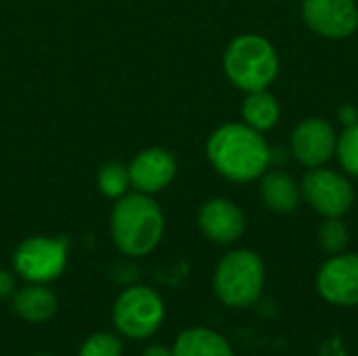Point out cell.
Listing matches in <instances>:
<instances>
[{
    "mask_svg": "<svg viewBox=\"0 0 358 356\" xmlns=\"http://www.w3.org/2000/svg\"><path fill=\"white\" fill-rule=\"evenodd\" d=\"M206 153L214 170L233 183L260 178L273 162V151L262 132L248 124H224L216 128L208 138Z\"/></svg>",
    "mask_w": 358,
    "mask_h": 356,
    "instance_id": "obj_1",
    "label": "cell"
},
{
    "mask_svg": "<svg viewBox=\"0 0 358 356\" xmlns=\"http://www.w3.org/2000/svg\"><path fill=\"white\" fill-rule=\"evenodd\" d=\"M166 229V218L159 204L145 193H126L115 199L109 216V231L115 248L132 258L151 254Z\"/></svg>",
    "mask_w": 358,
    "mask_h": 356,
    "instance_id": "obj_2",
    "label": "cell"
},
{
    "mask_svg": "<svg viewBox=\"0 0 358 356\" xmlns=\"http://www.w3.org/2000/svg\"><path fill=\"white\" fill-rule=\"evenodd\" d=\"M224 73L241 90H266L279 73L275 46L258 34H243L231 40L224 50Z\"/></svg>",
    "mask_w": 358,
    "mask_h": 356,
    "instance_id": "obj_3",
    "label": "cell"
},
{
    "mask_svg": "<svg viewBox=\"0 0 358 356\" xmlns=\"http://www.w3.org/2000/svg\"><path fill=\"white\" fill-rule=\"evenodd\" d=\"M266 271L262 258L252 250L229 252L216 266L214 292L229 308H248L262 296Z\"/></svg>",
    "mask_w": 358,
    "mask_h": 356,
    "instance_id": "obj_4",
    "label": "cell"
},
{
    "mask_svg": "<svg viewBox=\"0 0 358 356\" xmlns=\"http://www.w3.org/2000/svg\"><path fill=\"white\" fill-rule=\"evenodd\" d=\"M166 306L162 296L147 285H132L124 290L111 311L113 327L132 340L151 338L164 323Z\"/></svg>",
    "mask_w": 358,
    "mask_h": 356,
    "instance_id": "obj_5",
    "label": "cell"
},
{
    "mask_svg": "<svg viewBox=\"0 0 358 356\" xmlns=\"http://www.w3.org/2000/svg\"><path fill=\"white\" fill-rule=\"evenodd\" d=\"M67 266V241L63 237H29L13 252V269L27 283L48 285Z\"/></svg>",
    "mask_w": 358,
    "mask_h": 356,
    "instance_id": "obj_6",
    "label": "cell"
},
{
    "mask_svg": "<svg viewBox=\"0 0 358 356\" xmlns=\"http://www.w3.org/2000/svg\"><path fill=\"white\" fill-rule=\"evenodd\" d=\"M302 197L323 218H342L355 204L352 183L338 170L310 168L300 185Z\"/></svg>",
    "mask_w": 358,
    "mask_h": 356,
    "instance_id": "obj_7",
    "label": "cell"
},
{
    "mask_svg": "<svg viewBox=\"0 0 358 356\" xmlns=\"http://www.w3.org/2000/svg\"><path fill=\"white\" fill-rule=\"evenodd\" d=\"M302 19L319 36L342 40L358 29L355 0H302Z\"/></svg>",
    "mask_w": 358,
    "mask_h": 356,
    "instance_id": "obj_8",
    "label": "cell"
},
{
    "mask_svg": "<svg viewBox=\"0 0 358 356\" xmlns=\"http://www.w3.org/2000/svg\"><path fill=\"white\" fill-rule=\"evenodd\" d=\"M317 290L323 300L336 306L358 304V254L331 256L317 275Z\"/></svg>",
    "mask_w": 358,
    "mask_h": 356,
    "instance_id": "obj_9",
    "label": "cell"
},
{
    "mask_svg": "<svg viewBox=\"0 0 358 356\" xmlns=\"http://www.w3.org/2000/svg\"><path fill=\"white\" fill-rule=\"evenodd\" d=\"M338 134L323 118H306L292 132V153L306 168L325 166L336 155Z\"/></svg>",
    "mask_w": 358,
    "mask_h": 356,
    "instance_id": "obj_10",
    "label": "cell"
},
{
    "mask_svg": "<svg viewBox=\"0 0 358 356\" xmlns=\"http://www.w3.org/2000/svg\"><path fill=\"white\" fill-rule=\"evenodd\" d=\"M130 185L134 191L145 195H155L164 191L176 176V157L164 147L143 149L128 164Z\"/></svg>",
    "mask_w": 358,
    "mask_h": 356,
    "instance_id": "obj_11",
    "label": "cell"
},
{
    "mask_svg": "<svg viewBox=\"0 0 358 356\" xmlns=\"http://www.w3.org/2000/svg\"><path fill=\"white\" fill-rule=\"evenodd\" d=\"M199 231L214 243L229 245L235 243L245 231V216L243 210L233 204L231 199L216 197L201 206L197 214Z\"/></svg>",
    "mask_w": 358,
    "mask_h": 356,
    "instance_id": "obj_12",
    "label": "cell"
},
{
    "mask_svg": "<svg viewBox=\"0 0 358 356\" xmlns=\"http://www.w3.org/2000/svg\"><path fill=\"white\" fill-rule=\"evenodd\" d=\"M13 313L29 323H44L57 313V296L42 283H27L10 296Z\"/></svg>",
    "mask_w": 358,
    "mask_h": 356,
    "instance_id": "obj_13",
    "label": "cell"
},
{
    "mask_svg": "<svg viewBox=\"0 0 358 356\" xmlns=\"http://www.w3.org/2000/svg\"><path fill=\"white\" fill-rule=\"evenodd\" d=\"M260 195L264 206L275 214H289L300 206L302 191L300 185L283 170H273L262 174Z\"/></svg>",
    "mask_w": 358,
    "mask_h": 356,
    "instance_id": "obj_14",
    "label": "cell"
},
{
    "mask_svg": "<svg viewBox=\"0 0 358 356\" xmlns=\"http://www.w3.org/2000/svg\"><path fill=\"white\" fill-rule=\"evenodd\" d=\"M172 356H235V353L231 344L214 329L191 327L176 338Z\"/></svg>",
    "mask_w": 358,
    "mask_h": 356,
    "instance_id": "obj_15",
    "label": "cell"
},
{
    "mask_svg": "<svg viewBox=\"0 0 358 356\" xmlns=\"http://www.w3.org/2000/svg\"><path fill=\"white\" fill-rule=\"evenodd\" d=\"M241 115H243V124H248L258 132H266L275 128V124L279 122L281 109L277 99L268 90H254L248 92L241 105Z\"/></svg>",
    "mask_w": 358,
    "mask_h": 356,
    "instance_id": "obj_16",
    "label": "cell"
},
{
    "mask_svg": "<svg viewBox=\"0 0 358 356\" xmlns=\"http://www.w3.org/2000/svg\"><path fill=\"white\" fill-rule=\"evenodd\" d=\"M96 187L99 191L109 197V199H120L128 193L130 185V174H128V166H122L117 162L105 164L101 166L99 174H96Z\"/></svg>",
    "mask_w": 358,
    "mask_h": 356,
    "instance_id": "obj_17",
    "label": "cell"
},
{
    "mask_svg": "<svg viewBox=\"0 0 358 356\" xmlns=\"http://www.w3.org/2000/svg\"><path fill=\"white\" fill-rule=\"evenodd\" d=\"M319 243L331 256L346 252L350 243V231L346 222L342 218H325L319 227Z\"/></svg>",
    "mask_w": 358,
    "mask_h": 356,
    "instance_id": "obj_18",
    "label": "cell"
},
{
    "mask_svg": "<svg viewBox=\"0 0 358 356\" xmlns=\"http://www.w3.org/2000/svg\"><path fill=\"white\" fill-rule=\"evenodd\" d=\"M336 155L340 159V166L350 176H358V124L346 126L344 132L338 136Z\"/></svg>",
    "mask_w": 358,
    "mask_h": 356,
    "instance_id": "obj_19",
    "label": "cell"
},
{
    "mask_svg": "<svg viewBox=\"0 0 358 356\" xmlns=\"http://www.w3.org/2000/svg\"><path fill=\"white\" fill-rule=\"evenodd\" d=\"M124 348L113 334H94L80 346L78 356H122Z\"/></svg>",
    "mask_w": 358,
    "mask_h": 356,
    "instance_id": "obj_20",
    "label": "cell"
},
{
    "mask_svg": "<svg viewBox=\"0 0 358 356\" xmlns=\"http://www.w3.org/2000/svg\"><path fill=\"white\" fill-rule=\"evenodd\" d=\"M15 275L8 273V271H2L0 269V300H6L15 294Z\"/></svg>",
    "mask_w": 358,
    "mask_h": 356,
    "instance_id": "obj_21",
    "label": "cell"
},
{
    "mask_svg": "<svg viewBox=\"0 0 358 356\" xmlns=\"http://www.w3.org/2000/svg\"><path fill=\"white\" fill-rule=\"evenodd\" d=\"M338 115H340V122L346 124V126H355V124H358V109L355 105H344V107L338 111Z\"/></svg>",
    "mask_w": 358,
    "mask_h": 356,
    "instance_id": "obj_22",
    "label": "cell"
},
{
    "mask_svg": "<svg viewBox=\"0 0 358 356\" xmlns=\"http://www.w3.org/2000/svg\"><path fill=\"white\" fill-rule=\"evenodd\" d=\"M143 356H172V348H166L164 344H153L143 350Z\"/></svg>",
    "mask_w": 358,
    "mask_h": 356,
    "instance_id": "obj_23",
    "label": "cell"
},
{
    "mask_svg": "<svg viewBox=\"0 0 358 356\" xmlns=\"http://www.w3.org/2000/svg\"><path fill=\"white\" fill-rule=\"evenodd\" d=\"M36 356H52V355H36Z\"/></svg>",
    "mask_w": 358,
    "mask_h": 356,
    "instance_id": "obj_24",
    "label": "cell"
}]
</instances>
